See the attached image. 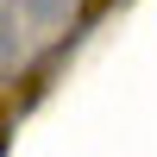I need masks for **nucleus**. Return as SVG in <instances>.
<instances>
[{"label":"nucleus","instance_id":"nucleus-1","mask_svg":"<svg viewBox=\"0 0 157 157\" xmlns=\"http://www.w3.org/2000/svg\"><path fill=\"white\" fill-rule=\"evenodd\" d=\"M88 0H0V75H25L82 25Z\"/></svg>","mask_w":157,"mask_h":157}]
</instances>
